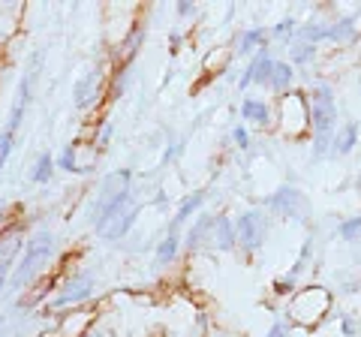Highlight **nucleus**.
Segmentation results:
<instances>
[{
  "label": "nucleus",
  "mask_w": 361,
  "mask_h": 337,
  "mask_svg": "<svg viewBox=\"0 0 361 337\" xmlns=\"http://www.w3.org/2000/svg\"><path fill=\"white\" fill-rule=\"evenodd\" d=\"M90 289H94V277H90L87 271L73 274V277L63 283L61 295L54 298V307H66V305H75V301H85V298L90 295Z\"/></svg>",
  "instance_id": "20e7f679"
},
{
  "label": "nucleus",
  "mask_w": 361,
  "mask_h": 337,
  "mask_svg": "<svg viewBox=\"0 0 361 337\" xmlns=\"http://www.w3.org/2000/svg\"><path fill=\"white\" fill-rule=\"evenodd\" d=\"M202 199H205V196H202V193H196V196H190L187 202H184V205H180L178 208V217H175V223H172V235H178V226H180V223H184L190 214H193V211L202 205Z\"/></svg>",
  "instance_id": "1a4fd4ad"
},
{
  "label": "nucleus",
  "mask_w": 361,
  "mask_h": 337,
  "mask_svg": "<svg viewBox=\"0 0 361 337\" xmlns=\"http://www.w3.org/2000/svg\"><path fill=\"white\" fill-rule=\"evenodd\" d=\"M9 265H13V259L0 262V289H4V286H6V274H9Z\"/></svg>",
  "instance_id": "f3484780"
},
{
  "label": "nucleus",
  "mask_w": 361,
  "mask_h": 337,
  "mask_svg": "<svg viewBox=\"0 0 361 337\" xmlns=\"http://www.w3.org/2000/svg\"><path fill=\"white\" fill-rule=\"evenodd\" d=\"M175 253H178V235L169 232V238L157 247V262H172Z\"/></svg>",
  "instance_id": "9b49d317"
},
{
  "label": "nucleus",
  "mask_w": 361,
  "mask_h": 337,
  "mask_svg": "<svg viewBox=\"0 0 361 337\" xmlns=\"http://www.w3.org/2000/svg\"><path fill=\"white\" fill-rule=\"evenodd\" d=\"M9 151H13V133L4 130V133H0V168H4Z\"/></svg>",
  "instance_id": "4468645a"
},
{
  "label": "nucleus",
  "mask_w": 361,
  "mask_h": 337,
  "mask_svg": "<svg viewBox=\"0 0 361 337\" xmlns=\"http://www.w3.org/2000/svg\"><path fill=\"white\" fill-rule=\"evenodd\" d=\"M51 175H54V157H51L49 151H42V154L37 157V163H33V168H30V181L45 184Z\"/></svg>",
  "instance_id": "0eeeda50"
},
{
  "label": "nucleus",
  "mask_w": 361,
  "mask_h": 337,
  "mask_svg": "<svg viewBox=\"0 0 361 337\" xmlns=\"http://www.w3.org/2000/svg\"><path fill=\"white\" fill-rule=\"evenodd\" d=\"M6 214V205H0V217H4Z\"/></svg>",
  "instance_id": "412c9836"
},
{
  "label": "nucleus",
  "mask_w": 361,
  "mask_h": 337,
  "mask_svg": "<svg viewBox=\"0 0 361 337\" xmlns=\"http://www.w3.org/2000/svg\"><path fill=\"white\" fill-rule=\"evenodd\" d=\"M135 202H133V196L130 199H123L121 205H115L111 211H106L103 217L97 220V232L103 235V238H123V235L130 232V226H133V220H135Z\"/></svg>",
  "instance_id": "7ed1b4c3"
},
{
  "label": "nucleus",
  "mask_w": 361,
  "mask_h": 337,
  "mask_svg": "<svg viewBox=\"0 0 361 337\" xmlns=\"http://www.w3.org/2000/svg\"><path fill=\"white\" fill-rule=\"evenodd\" d=\"M51 250H54V235H51V232H39L37 238H33V241L25 247V256H21V262H18V268H16L13 280H9V286H13V289L27 286L30 280L37 277L39 268L49 262Z\"/></svg>",
  "instance_id": "f257e3e1"
},
{
  "label": "nucleus",
  "mask_w": 361,
  "mask_h": 337,
  "mask_svg": "<svg viewBox=\"0 0 361 337\" xmlns=\"http://www.w3.org/2000/svg\"><path fill=\"white\" fill-rule=\"evenodd\" d=\"M130 181H133V175L127 172V168H121V172H111L103 187H99V196L94 202V208H90V220H99L106 214V211H111L115 205H121L123 199H130Z\"/></svg>",
  "instance_id": "f03ea898"
},
{
  "label": "nucleus",
  "mask_w": 361,
  "mask_h": 337,
  "mask_svg": "<svg viewBox=\"0 0 361 337\" xmlns=\"http://www.w3.org/2000/svg\"><path fill=\"white\" fill-rule=\"evenodd\" d=\"M190 9H193V6H190V4H178V16H187V13H190Z\"/></svg>",
  "instance_id": "aec40b11"
},
{
  "label": "nucleus",
  "mask_w": 361,
  "mask_h": 337,
  "mask_svg": "<svg viewBox=\"0 0 361 337\" xmlns=\"http://www.w3.org/2000/svg\"><path fill=\"white\" fill-rule=\"evenodd\" d=\"M30 73L21 78V87H18V99H16V109H13V115H9V133H16V127L21 123V115H25V109H27V99H30Z\"/></svg>",
  "instance_id": "423d86ee"
},
{
  "label": "nucleus",
  "mask_w": 361,
  "mask_h": 337,
  "mask_svg": "<svg viewBox=\"0 0 361 337\" xmlns=\"http://www.w3.org/2000/svg\"><path fill=\"white\" fill-rule=\"evenodd\" d=\"M214 247H223V250H226V247H232V226H229V220H214Z\"/></svg>",
  "instance_id": "6e6552de"
},
{
  "label": "nucleus",
  "mask_w": 361,
  "mask_h": 337,
  "mask_svg": "<svg viewBox=\"0 0 361 337\" xmlns=\"http://www.w3.org/2000/svg\"><path fill=\"white\" fill-rule=\"evenodd\" d=\"M235 139H238L241 148H247V133H244V130H235Z\"/></svg>",
  "instance_id": "6ab92c4d"
},
{
  "label": "nucleus",
  "mask_w": 361,
  "mask_h": 337,
  "mask_svg": "<svg viewBox=\"0 0 361 337\" xmlns=\"http://www.w3.org/2000/svg\"><path fill=\"white\" fill-rule=\"evenodd\" d=\"M268 337H286V329L283 325H274V329H271V334Z\"/></svg>",
  "instance_id": "a211bd4d"
},
{
  "label": "nucleus",
  "mask_w": 361,
  "mask_h": 337,
  "mask_svg": "<svg viewBox=\"0 0 361 337\" xmlns=\"http://www.w3.org/2000/svg\"><path fill=\"white\" fill-rule=\"evenodd\" d=\"M97 85H99V73H97V70H94V73H87V75H82V78L75 82L73 103H75L78 109L90 106V103H94V97H97Z\"/></svg>",
  "instance_id": "39448f33"
},
{
  "label": "nucleus",
  "mask_w": 361,
  "mask_h": 337,
  "mask_svg": "<svg viewBox=\"0 0 361 337\" xmlns=\"http://www.w3.org/2000/svg\"><path fill=\"white\" fill-rule=\"evenodd\" d=\"M271 70H274V63H271L265 54H259L256 63H253L250 70H247V75H244V85H247V82H259V78H265V73H271Z\"/></svg>",
  "instance_id": "9d476101"
},
{
  "label": "nucleus",
  "mask_w": 361,
  "mask_h": 337,
  "mask_svg": "<svg viewBox=\"0 0 361 337\" xmlns=\"http://www.w3.org/2000/svg\"><path fill=\"white\" fill-rule=\"evenodd\" d=\"M286 82H289V66L277 63L274 70H271V85H274V87H283Z\"/></svg>",
  "instance_id": "2eb2a0df"
},
{
  "label": "nucleus",
  "mask_w": 361,
  "mask_h": 337,
  "mask_svg": "<svg viewBox=\"0 0 361 337\" xmlns=\"http://www.w3.org/2000/svg\"><path fill=\"white\" fill-rule=\"evenodd\" d=\"M61 168L63 172H82V168L75 166V145H66L63 154H61Z\"/></svg>",
  "instance_id": "ddd939ff"
},
{
  "label": "nucleus",
  "mask_w": 361,
  "mask_h": 337,
  "mask_svg": "<svg viewBox=\"0 0 361 337\" xmlns=\"http://www.w3.org/2000/svg\"><path fill=\"white\" fill-rule=\"evenodd\" d=\"M244 118H253L256 123H265L268 121V109L262 103H253V99H247V103H244Z\"/></svg>",
  "instance_id": "f8f14e48"
},
{
  "label": "nucleus",
  "mask_w": 361,
  "mask_h": 337,
  "mask_svg": "<svg viewBox=\"0 0 361 337\" xmlns=\"http://www.w3.org/2000/svg\"><path fill=\"white\" fill-rule=\"evenodd\" d=\"M256 39H259V30H250V33H244V37H241V51H247V49H250Z\"/></svg>",
  "instance_id": "dca6fc26"
}]
</instances>
